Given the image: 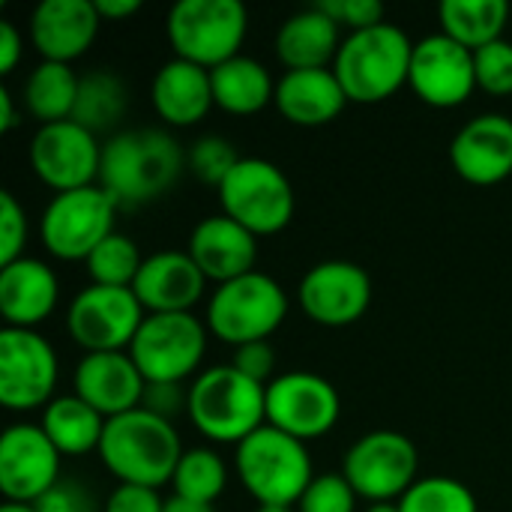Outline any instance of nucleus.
<instances>
[{
  "label": "nucleus",
  "mask_w": 512,
  "mask_h": 512,
  "mask_svg": "<svg viewBox=\"0 0 512 512\" xmlns=\"http://www.w3.org/2000/svg\"><path fill=\"white\" fill-rule=\"evenodd\" d=\"M105 417L93 411L81 396H57L42 411V432L60 450V456H87L99 450L105 435Z\"/></svg>",
  "instance_id": "obj_29"
},
{
  "label": "nucleus",
  "mask_w": 512,
  "mask_h": 512,
  "mask_svg": "<svg viewBox=\"0 0 512 512\" xmlns=\"http://www.w3.org/2000/svg\"><path fill=\"white\" fill-rule=\"evenodd\" d=\"M144 375L129 357V351L84 354L75 369V396H81L105 420L141 408Z\"/></svg>",
  "instance_id": "obj_20"
},
{
  "label": "nucleus",
  "mask_w": 512,
  "mask_h": 512,
  "mask_svg": "<svg viewBox=\"0 0 512 512\" xmlns=\"http://www.w3.org/2000/svg\"><path fill=\"white\" fill-rule=\"evenodd\" d=\"M414 42L396 24H378L342 39L333 72L348 102L375 105L390 99L411 75Z\"/></svg>",
  "instance_id": "obj_3"
},
{
  "label": "nucleus",
  "mask_w": 512,
  "mask_h": 512,
  "mask_svg": "<svg viewBox=\"0 0 512 512\" xmlns=\"http://www.w3.org/2000/svg\"><path fill=\"white\" fill-rule=\"evenodd\" d=\"M357 492L345 474H321L297 501L300 512H357Z\"/></svg>",
  "instance_id": "obj_37"
},
{
  "label": "nucleus",
  "mask_w": 512,
  "mask_h": 512,
  "mask_svg": "<svg viewBox=\"0 0 512 512\" xmlns=\"http://www.w3.org/2000/svg\"><path fill=\"white\" fill-rule=\"evenodd\" d=\"M222 213L255 237H270L294 219V186L288 174L261 156H243L219 186Z\"/></svg>",
  "instance_id": "obj_8"
},
{
  "label": "nucleus",
  "mask_w": 512,
  "mask_h": 512,
  "mask_svg": "<svg viewBox=\"0 0 512 512\" xmlns=\"http://www.w3.org/2000/svg\"><path fill=\"white\" fill-rule=\"evenodd\" d=\"M57 354L36 330H0V402L9 411L45 408L57 387Z\"/></svg>",
  "instance_id": "obj_13"
},
{
  "label": "nucleus",
  "mask_w": 512,
  "mask_h": 512,
  "mask_svg": "<svg viewBox=\"0 0 512 512\" xmlns=\"http://www.w3.org/2000/svg\"><path fill=\"white\" fill-rule=\"evenodd\" d=\"M147 315L189 312L207 291V276L192 261L189 252L162 249L144 258L138 279L132 285Z\"/></svg>",
  "instance_id": "obj_21"
},
{
  "label": "nucleus",
  "mask_w": 512,
  "mask_h": 512,
  "mask_svg": "<svg viewBox=\"0 0 512 512\" xmlns=\"http://www.w3.org/2000/svg\"><path fill=\"white\" fill-rule=\"evenodd\" d=\"M0 512H39L36 510V504H15V501H6Z\"/></svg>",
  "instance_id": "obj_49"
},
{
  "label": "nucleus",
  "mask_w": 512,
  "mask_h": 512,
  "mask_svg": "<svg viewBox=\"0 0 512 512\" xmlns=\"http://www.w3.org/2000/svg\"><path fill=\"white\" fill-rule=\"evenodd\" d=\"M255 512H300L297 507H258Z\"/></svg>",
  "instance_id": "obj_51"
},
{
  "label": "nucleus",
  "mask_w": 512,
  "mask_h": 512,
  "mask_svg": "<svg viewBox=\"0 0 512 512\" xmlns=\"http://www.w3.org/2000/svg\"><path fill=\"white\" fill-rule=\"evenodd\" d=\"M141 264H144L141 249L135 246L132 237L120 231L108 234L84 261L90 285H108V288H132Z\"/></svg>",
  "instance_id": "obj_34"
},
{
  "label": "nucleus",
  "mask_w": 512,
  "mask_h": 512,
  "mask_svg": "<svg viewBox=\"0 0 512 512\" xmlns=\"http://www.w3.org/2000/svg\"><path fill=\"white\" fill-rule=\"evenodd\" d=\"M126 105L129 96L123 78H117L111 69H90L78 81V99L69 120L99 135L117 126V120L126 114Z\"/></svg>",
  "instance_id": "obj_32"
},
{
  "label": "nucleus",
  "mask_w": 512,
  "mask_h": 512,
  "mask_svg": "<svg viewBox=\"0 0 512 512\" xmlns=\"http://www.w3.org/2000/svg\"><path fill=\"white\" fill-rule=\"evenodd\" d=\"M147 312L132 288L87 285L75 294L66 312L69 336L87 351H129Z\"/></svg>",
  "instance_id": "obj_12"
},
{
  "label": "nucleus",
  "mask_w": 512,
  "mask_h": 512,
  "mask_svg": "<svg viewBox=\"0 0 512 512\" xmlns=\"http://www.w3.org/2000/svg\"><path fill=\"white\" fill-rule=\"evenodd\" d=\"M60 450L42 426L15 423L0 438V492L15 504H36L60 480Z\"/></svg>",
  "instance_id": "obj_18"
},
{
  "label": "nucleus",
  "mask_w": 512,
  "mask_h": 512,
  "mask_svg": "<svg viewBox=\"0 0 512 512\" xmlns=\"http://www.w3.org/2000/svg\"><path fill=\"white\" fill-rule=\"evenodd\" d=\"M231 366L252 378L255 384H270L273 381V366H276V351L273 345L264 339V342H246L240 348H234V357H231Z\"/></svg>",
  "instance_id": "obj_41"
},
{
  "label": "nucleus",
  "mask_w": 512,
  "mask_h": 512,
  "mask_svg": "<svg viewBox=\"0 0 512 512\" xmlns=\"http://www.w3.org/2000/svg\"><path fill=\"white\" fill-rule=\"evenodd\" d=\"M171 486H174L177 498L213 507V501L228 486V468H225V462H222V456L216 450L192 447V450H183Z\"/></svg>",
  "instance_id": "obj_33"
},
{
  "label": "nucleus",
  "mask_w": 512,
  "mask_h": 512,
  "mask_svg": "<svg viewBox=\"0 0 512 512\" xmlns=\"http://www.w3.org/2000/svg\"><path fill=\"white\" fill-rule=\"evenodd\" d=\"M99 456L120 483L162 489L174 480L183 444L171 420L135 408L105 423Z\"/></svg>",
  "instance_id": "obj_2"
},
{
  "label": "nucleus",
  "mask_w": 512,
  "mask_h": 512,
  "mask_svg": "<svg viewBox=\"0 0 512 512\" xmlns=\"http://www.w3.org/2000/svg\"><path fill=\"white\" fill-rule=\"evenodd\" d=\"M300 309L321 327H348L360 321L372 303V279L354 261H321L297 288Z\"/></svg>",
  "instance_id": "obj_16"
},
{
  "label": "nucleus",
  "mask_w": 512,
  "mask_h": 512,
  "mask_svg": "<svg viewBox=\"0 0 512 512\" xmlns=\"http://www.w3.org/2000/svg\"><path fill=\"white\" fill-rule=\"evenodd\" d=\"M411 90L432 108H456L468 102L477 87L474 51L447 33H432L414 42L411 57Z\"/></svg>",
  "instance_id": "obj_17"
},
{
  "label": "nucleus",
  "mask_w": 512,
  "mask_h": 512,
  "mask_svg": "<svg viewBox=\"0 0 512 512\" xmlns=\"http://www.w3.org/2000/svg\"><path fill=\"white\" fill-rule=\"evenodd\" d=\"M204 351L207 327L192 312L147 315L129 345V357L147 384H183L201 366Z\"/></svg>",
  "instance_id": "obj_10"
},
{
  "label": "nucleus",
  "mask_w": 512,
  "mask_h": 512,
  "mask_svg": "<svg viewBox=\"0 0 512 512\" xmlns=\"http://www.w3.org/2000/svg\"><path fill=\"white\" fill-rule=\"evenodd\" d=\"M141 408L162 417V420H171L177 417L183 408H189V390H183V384H162V381H153L144 387V399H141Z\"/></svg>",
  "instance_id": "obj_44"
},
{
  "label": "nucleus",
  "mask_w": 512,
  "mask_h": 512,
  "mask_svg": "<svg viewBox=\"0 0 512 512\" xmlns=\"http://www.w3.org/2000/svg\"><path fill=\"white\" fill-rule=\"evenodd\" d=\"M288 315V297L282 285L267 273H246L225 285H216L207 303V330L225 345L264 342Z\"/></svg>",
  "instance_id": "obj_7"
},
{
  "label": "nucleus",
  "mask_w": 512,
  "mask_h": 512,
  "mask_svg": "<svg viewBox=\"0 0 512 512\" xmlns=\"http://www.w3.org/2000/svg\"><path fill=\"white\" fill-rule=\"evenodd\" d=\"M339 48V24L321 6L285 18L276 33V54L285 69H330Z\"/></svg>",
  "instance_id": "obj_27"
},
{
  "label": "nucleus",
  "mask_w": 512,
  "mask_h": 512,
  "mask_svg": "<svg viewBox=\"0 0 512 512\" xmlns=\"http://www.w3.org/2000/svg\"><path fill=\"white\" fill-rule=\"evenodd\" d=\"M441 33L462 42L471 51H480L489 42L504 39V27L510 21V6L504 0H444L441 9Z\"/></svg>",
  "instance_id": "obj_31"
},
{
  "label": "nucleus",
  "mask_w": 512,
  "mask_h": 512,
  "mask_svg": "<svg viewBox=\"0 0 512 512\" xmlns=\"http://www.w3.org/2000/svg\"><path fill=\"white\" fill-rule=\"evenodd\" d=\"M99 21L93 0H42L30 15V42L42 60L72 63L93 45Z\"/></svg>",
  "instance_id": "obj_22"
},
{
  "label": "nucleus",
  "mask_w": 512,
  "mask_h": 512,
  "mask_svg": "<svg viewBox=\"0 0 512 512\" xmlns=\"http://www.w3.org/2000/svg\"><path fill=\"white\" fill-rule=\"evenodd\" d=\"M162 512H213V507H207V504H195V501H186V498L171 495V498L165 501V510Z\"/></svg>",
  "instance_id": "obj_48"
},
{
  "label": "nucleus",
  "mask_w": 512,
  "mask_h": 512,
  "mask_svg": "<svg viewBox=\"0 0 512 512\" xmlns=\"http://www.w3.org/2000/svg\"><path fill=\"white\" fill-rule=\"evenodd\" d=\"M237 474L258 507H294L315 480L306 444L267 423L237 444Z\"/></svg>",
  "instance_id": "obj_5"
},
{
  "label": "nucleus",
  "mask_w": 512,
  "mask_h": 512,
  "mask_svg": "<svg viewBox=\"0 0 512 512\" xmlns=\"http://www.w3.org/2000/svg\"><path fill=\"white\" fill-rule=\"evenodd\" d=\"M213 102L228 114H258L276 99V81L270 69L246 54H237L210 69Z\"/></svg>",
  "instance_id": "obj_28"
},
{
  "label": "nucleus",
  "mask_w": 512,
  "mask_h": 512,
  "mask_svg": "<svg viewBox=\"0 0 512 512\" xmlns=\"http://www.w3.org/2000/svg\"><path fill=\"white\" fill-rule=\"evenodd\" d=\"M474 72L477 87L492 96H510L512 93V42L498 39L474 51Z\"/></svg>",
  "instance_id": "obj_38"
},
{
  "label": "nucleus",
  "mask_w": 512,
  "mask_h": 512,
  "mask_svg": "<svg viewBox=\"0 0 512 512\" xmlns=\"http://www.w3.org/2000/svg\"><path fill=\"white\" fill-rule=\"evenodd\" d=\"M30 165L33 174L54 189V195L96 186L102 168V144L75 120L45 123L30 138Z\"/></svg>",
  "instance_id": "obj_15"
},
{
  "label": "nucleus",
  "mask_w": 512,
  "mask_h": 512,
  "mask_svg": "<svg viewBox=\"0 0 512 512\" xmlns=\"http://www.w3.org/2000/svg\"><path fill=\"white\" fill-rule=\"evenodd\" d=\"M417 447L393 429H375L351 444L342 462L345 480L372 504L399 501L417 483Z\"/></svg>",
  "instance_id": "obj_11"
},
{
  "label": "nucleus",
  "mask_w": 512,
  "mask_h": 512,
  "mask_svg": "<svg viewBox=\"0 0 512 512\" xmlns=\"http://www.w3.org/2000/svg\"><path fill=\"white\" fill-rule=\"evenodd\" d=\"M186 156L162 129H126L102 144L99 186L117 207H141L162 198L183 174Z\"/></svg>",
  "instance_id": "obj_1"
},
{
  "label": "nucleus",
  "mask_w": 512,
  "mask_h": 512,
  "mask_svg": "<svg viewBox=\"0 0 512 512\" xmlns=\"http://www.w3.org/2000/svg\"><path fill=\"white\" fill-rule=\"evenodd\" d=\"M114 198L96 183L72 192H57L39 219L42 246L60 261H87L90 252L114 234Z\"/></svg>",
  "instance_id": "obj_9"
},
{
  "label": "nucleus",
  "mask_w": 512,
  "mask_h": 512,
  "mask_svg": "<svg viewBox=\"0 0 512 512\" xmlns=\"http://www.w3.org/2000/svg\"><path fill=\"white\" fill-rule=\"evenodd\" d=\"M93 6H96V12H99V18L105 21H123V18H129V15H135L138 9H141V0H93Z\"/></svg>",
  "instance_id": "obj_46"
},
{
  "label": "nucleus",
  "mask_w": 512,
  "mask_h": 512,
  "mask_svg": "<svg viewBox=\"0 0 512 512\" xmlns=\"http://www.w3.org/2000/svg\"><path fill=\"white\" fill-rule=\"evenodd\" d=\"M249 12L240 0H177L168 9L165 33L174 57L216 69L240 54Z\"/></svg>",
  "instance_id": "obj_6"
},
{
  "label": "nucleus",
  "mask_w": 512,
  "mask_h": 512,
  "mask_svg": "<svg viewBox=\"0 0 512 512\" xmlns=\"http://www.w3.org/2000/svg\"><path fill=\"white\" fill-rule=\"evenodd\" d=\"M366 512H402L399 501H384V504H372Z\"/></svg>",
  "instance_id": "obj_50"
},
{
  "label": "nucleus",
  "mask_w": 512,
  "mask_h": 512,
  "mask_svg": "<svg viewBox=\"0 0 512 512\" xmlns=\"http://www.w3.org/2000/svg\"><path fill=\"white\" fill-rule=\"evenodd\" d=\"M273 105L294 126H327L342 114L348 96L330 69H288L276 81Z\"/></svg>",
  "instance_id": "obj_25"
},
{
  "label": "nucleus",
  "mask_w": 512,
  "mask_h": 512,
  "mask_svg": "<svg viewBox=\"0 0 512 512\" xmlns=\"http://www.w3.org/2000/svg\"><path fill=\"white\" fill-rule=\"evenodd\" d=\"M402 512H480L474 492L453 477H423L402 498Z\"/></svg>",
  "instance_id": "obj_35"
},
{
  "label": "nucleus",
  "mask_w": 512,
  "mask_h": 512,
  "mask_svg": "<svg viewBox=\"0 0 512 512\" xmlns=\"http://www.w3.org/2000/svg\"><path fill=\"white\" fill-rule=\"evenodd\" d=\"M78 81L81 75H75L69 63L39 60L21 90L24 108L39 120V126L69 120L78 99Z\"/></svg>",
  "instance_id": "obj_30"
},
{
  "label": "nucleus",
  "mask_w": 512,
  "mask_h": 512,
  "mask_svg": "<svg viewBox=\"0 0 512 512\" xmlns=\"http://www.w3.org/2000/svg\"><path fill=\"white\" fill-rule=\"evenodd\" d=\"M153 108L171 126H192L207 117L213 102L210 69L189 63L183 57L165 60L153 75Z\"/></svg>",
  "instance_id": "obj_26"
},
{
  "label": "nucleus",
  "mask_w": 512,
  "mask_h": 512,
  "mask_svg": "<svg viewBox=\"0 0 512 512\" xmlns=\"http://www.w3.org/2000/svg\"><path fill=\"white\" fill-rule=\"evenodd\" d=\"M21 33L9 18H0V75H9L21 60Z\"/></svg>",
  "instance_id": "obj_45"
},
{
  "label": "nucleus",
  "mask_w": 512,
  "mask_h": 512,
  "mask_svg": "<svg viewBox=\"0 0 512 512\" xmlns=\"http://www.w3.org/2000/svg\"><path fill=\"white\" fill-rule=\"evenodd\" d=\"M27 246V213L18 198L3 189L0 192V267L24 258Z\"/></svg>",
  "instance_id": "obj_39"
},
{
  "label": "nucleus",
  "mask_w": 512,
  "mask_h": 512,
  "mask_svg": "<svg viewBox=\"0 0 512 512\" xmlns=\"http://www.w3.org/2000/svg\"><path fill=\"white\" fill-rule=\"evenodd\" d=\"M192 426L216 444H243L267 423V387L231 363L201 372L189 387Z\"/></svg>",
  "instance_id": "obj_4"
},
{
  "label": "nucleus",
  "mask_w": 512,
  "mask_h": 512,
  "mask_svg": "<svg viewBox=\"0 0 512 512\" xmlns=\"http://www.w3.org/2000/svg\"><path fill=\"white\" fill-rule=\"evenodd\" d=\"M192 261L201 267L207 282L225 285L255 270L258 261V237L246 231L231 216H207L189 234Z\"/></svg>",
  "instance_id": "obj_23"
},
{
  "label": "nucleus",
  "mask_w": 512,
  "mask_h": 512,
  "mask_svg": "<svg viewBox=\"0 0 512 512\" xmlns=\"http://www.w3.org/2000/svg\"><path fill=\"white\" fill-rule=\"evenodd\" d=\"M18 126V111L12 102L9 87H0V132H12Z\"/></svg>",
  "instance_id": "obj_47"
},
{
  "label": "nucleus",
  "mask_w": 512,
  "mask_h": 512,
  "mask_svg": "<svg viewBox=\"0 0 512 512\" xmlns=\"http://www.w3.org/2000/svg\"><path fill=\"white\" fill-rule=\"evenodd\" d=\"M456 174L474 186H495L512 174V117L480 114L450 141Z\"/></svg>",
  "instance_id": "obj_19"
},
{
  "label": "nucleus",
  "mask_w": 512,
  "mask_h": 512,
  "mask_svg": "<svg viewBox=\"0 0 512 512\" xmlns=\"http://www.w3.org/2000/svg\"><path fill=\"white\" fill-rule=\"evenodd\" d=\"M342 414L336 387L315 372H285L267 384V426L297 438H324Z\"/></svg>",
  "instance_id": "obj_14"
},
{
  "label": "nucleus",
  "mask_w": 512,
  "mask_h": 512,
  "mask_svg": "<svg viewBox=\"0 0 512 512\" xmlns=\"http://www.w3.org/2000/svg\"><path fill=\"white\" fill-rule=\"evenodd\" d=\"M165 501L159 498V489L117 483V489L102 504V512H162Z\"/></svg>",
  "instance_id": "obj_43"
},
{
  "label": "nucleus",
  "mask_w": 512,
  "mask_h": 512,
  "mask_svg": "<svg viewBox=\"0 0 512 512\" xmlns=\"http://www.w3.org/2000/svg\"><path fill=\"white\" fill-rule=\"evenodd\" d=\"M60 297L57 273L36 258H18L0 267V315L6 327L33 330L42 324Z\"/></svg>",
  "instance_id": "obj_24"
},
{
  "label": "nucleus",
  "mask_w": 512,
  "mask_h": 512,
  "mask_svg": "<svg viewBox=\"0 0 512 512\" xmlns=\"http://www.w3.org/2000/svg\"><path fill=\"white\" fill-rule=\"evenodd\" d=\"M39 512H96V501L78 480H57L39 501Z\"/></svg>",
  "instance_id": "obj_42"
},
{
  "label": "nucleus",
  "mask_w": 512,
  "mask_h": 512,
  "mask_svg": "<svg viewBox=\"0 0 512 512\" xmlns=\"http://www.w3.org/2000/svg\"><path fill=\"white\" fill-rule=\"evenodd\" d=\"M339 27H348L351 33L369 30L384 24V6L378 0H324L318 3Z\"/></svg>",
  "instance_id": "obj_40"
},
{
  "label": "nucleus",
  "mask_w": 512,
  "mask_h": 512,
  "mask_svg": "<svg viewBox=\"0 0 512 512\" xmlns=\"http://www.w3.org/2000/svg\"><path fill=\"white\" fill-rule=\"evenodd\" d=\"M240 159H243V156L237 153V147H234L228 138H222V135H201V138L192 144L189 156H186L192 174H195L201 183L216 186V189L228 180V174L237 168Z\"/></svg>",
  "instance_id": "obj_36"
}]
</instances>
